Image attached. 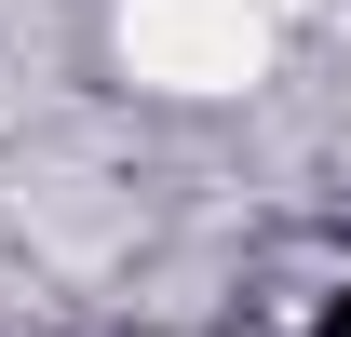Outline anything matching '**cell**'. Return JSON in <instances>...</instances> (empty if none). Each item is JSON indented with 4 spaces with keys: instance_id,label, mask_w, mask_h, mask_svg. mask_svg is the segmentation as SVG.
<instances>
[{
    "instance_id": "6da1fadb",
    "label": "cell",
    "mask_w": 351,
    "mask_h": 337,
    "mask_svg": "<svg viewBox=\"0 0 351 337\" xmlns=\"http://www.w3.org/2000/svg\"><path fill=\"white\" fill-rule=\"evenodd\" d=\"M122 82L149 95H257L270 82V0H122Z\"/></svg>"
}]
</instances>
